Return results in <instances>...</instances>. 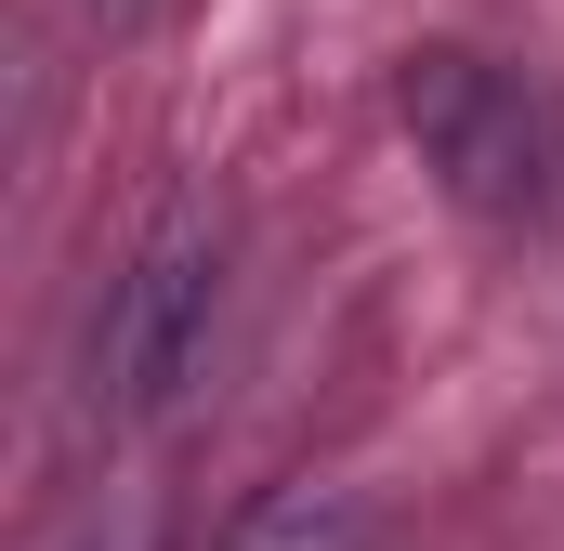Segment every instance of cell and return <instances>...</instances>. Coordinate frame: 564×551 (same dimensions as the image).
<instances>
[{"label": "cell", "mask_w": 564, "mask_h": 551, "mask_svg": "<svg viewBox=\"0 0 564 551\" xmlns=\"http://www.w3.org/2000/svg\"><path fill=\"white\" fill-rule=\"evenodd\" d=\"M66 551H158V539H144L132 512H119V526H79V539H66Z\"/></svg>", "instance_id": "3957f363"}, {"label": "cell", "mask_w": 564, "mask_h": 551, "mask_svg": "<svg viewBox=\"0 0 564 551\" xmlns=\"http://www.w3.org/2000/svg\"><path fill=\"white\" fill-rule=\"evenodd\" d=\"M93 13H106V26H144V13H158V0H93Z\"/></svg>", "instance_id": "277c9868"}, {"label": "cell", "mask_w": 564, "mask_h": 551, "mask_svg": "<svg viewBox=\"0 0 564 551\" xmlns=\"http://www.w3.org/2000/svg\"><path fill=\"white\" fill-rule=\"evenodd\" d=\"M210 342H224V224L184 197L132 250L119 302L93 315V420H119V433L184 420V395L210 381Z\"/></svg>", "instance_id": "7a4b0ae2"}, {"label": "cell", "mask_w": 564, "mask_h": 551, "mask_svg": "<svg viewBox=\"0 0 564 551\" xmlns=\"http://www.w3.org/2000/svg\"><path fill=\"white\" fill-rule=\"evenodd\" d=\"M394 119L421 144V171L473 210V224H512L539 237L564 210V93L539 66H499V53H459L433 40L394 66Z\"/></svg>", "instance_id": "6da1fadb"}]
</instances>
